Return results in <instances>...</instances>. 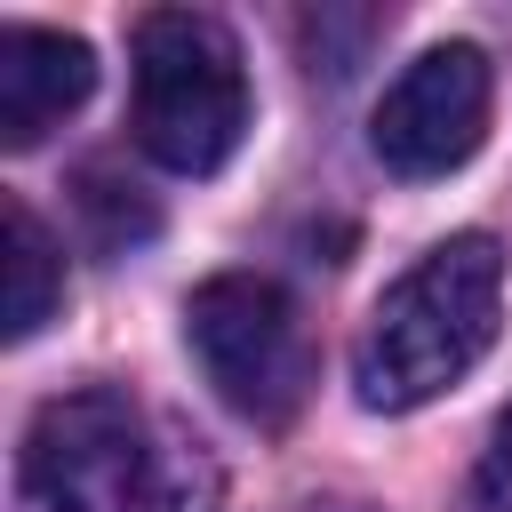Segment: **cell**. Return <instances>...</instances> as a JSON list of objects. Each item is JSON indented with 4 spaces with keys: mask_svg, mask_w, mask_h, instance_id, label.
Here are the masks:
<instances>
[{
    "mask_svg": "<svg viewBox=\"0 0 512 512\" xmlns=\"http://www.w3.org/2000/svg\"><path fill=\"white\" fill-rule=\"evenodd\" d=\"M80 208L96 216V240H104V248H128V240H144V232H152V208H144L136 192L120 200V184H112V176H80Z\"/></svg>",
    "mask_w": 512,
    "mask_h": 512,
    "instance_id": "ba28073f",
    "label": "cell"
},
{
    "mask_svg": "<svg viewBox=\"0 0 512 512\" xmlns=\"http://www.w3.org/2000/svg\"><path fill=\"white\" fill-rule=\"evenodd\" d=\"M488 96H496V80H488V56H480L472 40L424 48V56L384 88V104H376V120H368V144H376V160H384L392 176H408V184L448 176V168H464V160L480 152V136H488Z\"/></svg>",
    "mask_w": 512,
    "mask_h": 512,
    "instance_id": "5b68a950",
    "label": "cell"
},
{
    "mask_svg": "<svg viewBox=\"0 0 512 512\" xmlns=\"http://www.w3.org/2000/svg\"><path fill=\"white\" fill-rule=\"evenodd\" d=\"M0 240H8V344H24L64 304V264H56V240L40 232V216L24 200H0Z\"/></svg>",
    "mask_w": 512,
    "mask_h": 512,
    "instance_id": "52a82bcc",
    "label": "cell"
},
{
    "mask_svg": "<svg viewBox=\"0 0 512 512\" xmlns=\"http://www.w3.org/2000/svg\"><path fill=\"white\" fill-rule=\"evenodd\" d=\"M88 88H96L88 40L48 32V24H8L0 32V144L8 152L40 144Z\"/></svg>",
    "mask_w": 512,
    "mask_h": 512,
    "instance_id": "8992f818",
    "label": "cell"
},
{
    "mask_svg": "<svg viewBox=\"0 0 512 512\" xmlns=\"http://www.w3.org/2000/svg\"><path fill=\"white\" fill-rule=\"evenodd\" d=\"M184 336H192V360L200 376L216 384V400L248 424H288L312 392V344H304V320L296 304L264 280V272H216L192 288L184 304Z\"/></svg>",
    "mask_w": 512,
    "mask_h": 512,
    "instance_id": "277c9868",
    "label": "cell"
},
{
    "mask_svg": "<svg viewBox=\"0 0 512 512\" xmlns=\"http://www.w3.org/2000/svg\"><path fill=\"white\" fill-rule=\"evenodd\" d=\"M24 512H216L208 448L120 384L64 392L32 416L16 464Z\"/></svg>",
    "mask_w": 512,
    "mask_h": 512,
    "instance_id": "6da1fadb",
    "label": "cell"
},
{
    "mask_svg": "<svg viewBox=\"0 0 512 512\" xmlns=\"http://www.w3.org/2000/svg\"><path fill=\"white\" fill-rule=\"evenodd\" d=\"M504 320V248L488 232H456L440 248H424L368 312L360 352H352V384L368 408L408 416L424 400H440L448 384H464Z\"/></svg>",
    "mask_w": 512,
    "mask_h": 512,
    "instance_id": "7a4b0ae2",
    "label": "cell"
},
{
    "mask_svg": "<svg viewBox=\"0 0 512 512\" xmlns=\"http://www.w3.org/2000/svg\"><path fill=\"white\" fill-rule=\"evenodd\" d=\"M128 128L136 144L176 168V176H208L240 152L248 136V72H240V40L200 16V8H152L136 16V96H128Z\"/></svg>",
    "mask_w": 512,
    "mask_h": 512,
    "instance_id": "3957f363",
    "label": "cell"
},
{
    "mask_svg": "<svg viewBox=\"0 0 512 512\" xmlns=\"http://www.w3.org/2000/svg\"><path fill=\"white\" fill-rule=\"evenodd\" d=\"M304 512H368V504H352V496H320V504H304Z\"/></svg>",
    "mask_w": 512,
    "mask_h": 512,
    "instance_id": "30bf717a",
    "label": "cell"
},
{
    "mask_svg": "<svg viewBox=\"0 0 512 512\" xmlns=\"http://www.w3.org/2000/svg\"><path fill=\"white\" fill-rule=\"evenodd\" d=\"M480 504L488 512H512V408L496 416V440L480 456Z\"/></svg>",
    "mask_w": 512,
    "mask_h": 512,
    "instance_id": "9c48e42d",
    "label": "cell"
}]
</instances>
